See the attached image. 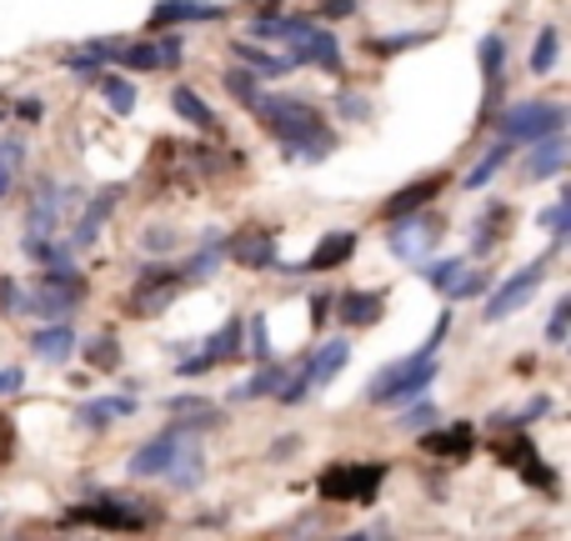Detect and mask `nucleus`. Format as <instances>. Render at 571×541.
<instances>
[{"label":"nucleus","mask_w":571,"mask_h":541,"mask_svg":"<svg viewBox=\"0 0 571 541\" xmlns=\"http://www.w3.org/2000/svg\"><path fill=\"white\" fill-rule=\"evenodd\" d=\"M251 116H256L261 126L281 141V151L296 156V161L316 166V161H326V156L336 151V136H331V126H326V116L302 96H266V91H261V100L251 106Z\"/></svg>","instance_id":"obj_1"},{"label":"nucleus","mask_w":571,"mask_h":541,"mask_svg":"<svg viewBox=\"0 0 571 541\" xmlns=\"http://www.w3.org/2000/svg\"><path fill=\"white\" fill-rule=\"evenodd\" d=\"M436 371H442L436 351H411V357L391 361V367H381L377 376L367 381V401L371 406H406V401L426 396V386L436 381Z\"/></svg>","instance_id":"obj_2"},{"label":"nucleus","mask_w":571,"mask_h":541,"mask_svg":"<svg viewBox=\"0 0 571 541\" xmlns=\"http://www.w3.org/2000/svg\"><path fill=\"white\" fill-rule=\"evenodd\" d=\"M391 466L387 462H331L321 466V477H316V491L326 501H341V507H371L387 487Z\"/></svg>","instance_id":"obj_3"},{"label":"nucleus","mask_w":571,"mask_h":541,"mask_svg":"<svg viewBox=\"0 0 571 541\" xmlns=\"http://www.w3.org/2000/svg\"><path fill=\"white\" fill-rule=\"evenodd\" d=\"M61 527H101V531H146L151 527V507L126 497H110V491L91 487V497L81 507H71L61 517Z\"/></svg>","instance_id":"obj_4"},{"label":"nucleus","mask_w":571,"mask_h":541,"mask_svg":"<svg viewBox=\"0 0 571 541\" xmlns=\"http://www.w3.org/2000/svg\"><path fill=\"white\" fill-rule=\"evenodd\" d=\"M567 126V106L561 100H517V106L496 110V130L511 146H531L541 136H557Z\"/></svg>","instance_id":"obj_5"},{"label":"nucleus","mask_w":571,"mask_h":541,"mask_svg":"<svg viewBox=\"0 0 571 541\" xmlns=\"http://www.w3.org/2000/svg\"><path fill=\"white\" fill-rule=\"evenodd\" d=\"M86 296H91L86 276H81V270L65 261V266H45L41 270V282H35V291L25 296V306H31L35 316H45V321H51V316H71L81 301H86Z\"/></svg>","instance_id":"obj_6"},{"label":"nucleus","mask_w":571,"mask_h":541,"mask_svg":"<svg viewBox=\"0 0 571 541\" xmlns=\"http://www.w3.org/2000/svg\"><path fill=\"white\" fill-rule=\"evenodd\" d=\"M181 286H186L181 270H171V266H146V270L136 276V286H130V296H126V311L136 316V321H151V316L171 311V301L181 296Z\"/></svg>","instance_id":"obj_7"},{"label":"nucleus","mask_w":571,"mask_h":541,"mask_svg":"<svg viewBox=\"0 0 571 541\" xmlns=\"http://www.w3.org/2000/svg\"><path fill=\"white\" fill-rule=\"evenodd\" d=\"M491 452H496V462L511 466L521 481H531V487H541V491H557V466L541 462L537 442H531L527 432H507L501 442H491Z\"/></svg>","instance_id":"obj_8"},{"label":"nucleus","mask_w":571,"mask_h":541,"mask_svg":"<svg viewBox=\"0 0 571 541\" xmlns=\"http://www.w3.org/2000/svg\"><path fill=\"white\" fill-rule=\"evenodd\" d=\"M541 276H547V261H531V266L511 270L507 282H501L491 296H486V321H507L511 311H521V306H527L531 296H537Z\"/></svg>","instance_id":"obj_9"},{"label":"nucleus","mask_w":571,"mask_h":541,"mask_svg":"<svg viewBox=\"0 0 571 541\" xmlns=\"http://www.w3.org/2000/svg\"><path fill=\"white\" fill-rule=\"evenodd\" d=\"M286 55H292V65H321V71H331V76H341V41H336V31H326V25H306L302 35H296L292 45H286Z\"/></svg>","instance_id":"obj_10"},{"label":"nucleus","mask_w":571,"mask_h":541,"mask_svg":"<svg viewBox=\"0 0 571 541\" xmlns=\"http://www.w3.org/2000/svg\"><path fill=\"white\" fill-rule=\"evenodd\" d=\"M186 55V41L181 35H151V41H136V45H120L116 61L126 65V71H166V65H181Z\"/></svg>","instance_id":"obj_11"},{"label":"nucleus","mask_w":571,"mask_h":541,"mask_svg":"<svg viewBox=\"0 0 571 541\" xmlns=\"http://www.w3.org/2000/svg\"><path fill=\"white\" fill-rule=\"evenodd\" d=\"M186 436H191V432H181V426H171V432L151 436L146 446H136V452H130L126 471H130V477H166V466L176 462V452L186 446Z\"/></svg>","instance_id":"obj_12"},{"label":"nucleus","mask_w":571,"mask_h":541,"mask_svg":"<svg viewBox=\"0 0 571 541\" xmlns=\"http://www.w3.org/2000/svg\"><path fill=\"white\" fill-rule=\"evenodd\" d=\"M421 452L426 456H442V462H462V456H472L476 446V426L472 422H452V426H426V432H416Z\"/></svg>","instance_id":"obj_13"},{"label":"nucleus","mask_w":571,"mask_h":541,"mask_svg":"<svg viewBox=\"0 0 571 541\" xmlns=\"http://www.w3.org/2000/svg\"><path fill=\"white\" fill-rule=\"evenodd\" d=\"M442 191H446V171L421 176V181L401 185V191L391 195V201H381V216H387V221H401V216H411V211H426Z\"/></svg>","instance_id":"obj_14"},{"label":"nucleus","mask_w":571,"mask_h":541,"mask_svg":"<svg viewBox=\"0 0 571 541\" xmlns=\"http://www.w3.org/2000/svg\"><path fill=\"white\" fill-rule=\"evenodd\" d=\"M346 361H351V341L346 336H331V341H321V347L306 357V381H311V391H321V386H331L336 376L346 371Z\"/></svg>","instance_id":"obj_15"},{"label":"nucleus","mask_w":571,"mask_h":541,"mask_svg":"<svg viewBox=\"0 0 571 541\" xmlns=\"http://www.w3.org/2000/svg\"><path fill=\"white\" fill-rule=\"evenodd\" d=\"M226 6L216 0H156L151 6V31H166V25H186V21H221Z\"/></svg>","instance_id":"obj_16"},{"label":"nucleus","mask_w":571,"mask_h":541,"mask_svg":"<svg viewBox=\"0 0 571 541\" xmlns=\"http://www.w3.org/2000/svg\"><path fill=\"white\" fill-rule=\"evenodd\" d=\"M226 256L246 270H271L276 266V236H271V231H241V236H226Z\"/></svg>","instance_id":"obj_17"},{"label":"nucleus","mask_w":571,"mask_h":541,"mask_svg":"<svg viewBox=\"0 0 571 541\" xmlns=\"http://www.w3.org/2000/svg\"><path fill=\"white\" fill-rule=\"evenodd\" d=\"M432 246H436V226H426L421 211L401 216L396 231H391V256H401V261H426V251Z\"/></svg>","instance_id":"obj_18"},{"label":"nucleus","mask_w":571,"mask_h":541,"mask_svg":"<svg viewBox=\"0 0 571 541\" xmlns=\"http://www.w3.org/2000/svg\"><path fill=\"white\" fill-rule=\"evenodd\" d=\"M231 55H236V65H246L251 76H261V81H281V76H292L296 71L292 55H271L251 41H231Z\"/></svg>","instance_id":"obj_19"},{"label":"nucleus","mask_w":571,"mask_h":541,"mask_svg":"<svg viewBox=\"0 0 571 541\" xmlns=\"http://www.w3.org/2000/svg\"><path fill=\"white\" fill-rule=\"evenodd\" d=\"M136 406H140L136 396H91V401L76 406V422L91 426V432H101V426L120 422V416H136Z\"/></svg>","instance_id":"obj_20"},{"label":"nucleus","mask_w":571,"mask_h":541,"mask_svg":"<svg viewBox=\"0 0 571 541\" xmlns=\"http://www.w3.org/2000/svg\"><path fill=\"white\" fill-rule=\"evenodd\" d=\"M351 256H356V231H326V236L316 241L311 256L302 261V270H336Z\"/></svg>","instance_id":"obj_21"},{"label":"nucleus","mask_w":571,"mask_h":541,"mask_svg":"<svg viewBox=\"0 0 571 541\" xmlns=\"http://www.w3.org/2000/svg\"><path fill=\"white\" fill-rule=\"evenodd\" d=\"M76 351V326L65 321V316H55L51 326H41V331L31 336V357H41V361H65Z\"/></svg>","instance_id":"obj_22"},{"label":"nucleus","mask_w":571,"mask_h":541,"mask_svg":"<svg viewBox=\"0 0 571 541\" xmlns=\"http://www.w3.org/2000/svg\"><path fill=\"white\" fill-rule=\"evenodd\" d=\"M201 477H205V456H201V446H195L191 436H186V446L176 452V462L166 466V477H161V481H166L171 491H195V487H201Z\"/></svg>","instance_id":"obj_23"},{"label":"nucleus","mask_w":571,"mask_h":541,"mask_svg":"<svg viewBox=\"0 0 571 541\" xmlns=\"http://www.w3.org/2000/svg\"><path fill=\"white\" fill-rule=\"evenodd\" d=\"M567 171V141L557 136H541L531 141V156H527V181H547V176H561Z\"/></svg>","instance_id":"obj_24"},{"label":"nucleus","mask_w":571,"mask_h":541,"mask_svg":"<svg viewBox=\"0 0 571 541\" xmlns=\"http://www.w3.org/2000/svg\"><path fill=\"white\" fill-rule=\"evenodd\" d=\"M381 311H387V296L381 291H341L336 296V316L346 326H377Z\"/></svg>","instance_id":"obj_25"},{"label":"nucleus","mask_w":571,"mask_h":541,"mask_svg":"<svg viewBox=\"0 0 571 541\" xmlns=\"http://www.w3.org/2000/svg\"><path fill=\"white\" fill-rule=\"evenodd\" d=\"M166 412L181 416V422H176L181 432H211V426H221V412L205 396H171L166 401Z\"/></svg>","instance_id":"obj_26"},{"label":"nucleus","mask_w":571,"mask_h":541,"mask_svg":"<svg viewBox=\"0 0 571 541\" xmlns=\"http://www.w3.org/2000/svg\"><path fill=\"white\" fill-rule=\"evenodd\" d=\"M241 336H246V321H241V316H231V321L221 326L216 336H205L201 351L216 361V367H221V361H241V357H246V341H241Z\"/></svg>","instance_id":"obj_27"},{"label":"nucleus","mask_w":571,"mask_h":541,"mask_svg":"<svg viewBox=\"0 0 571 541\" xmlns=\"http://www.w3.org/2000/svg\"><path fill=\"white\" fill-rule=\"evenodd\" d=\"M61 226V191L55 185H41L31 195V216H25V236H51Z\"/></svg>","instance_id":"obj_28"},{"label":"nucleus","mask_w":571,"mask_h":541,"mask_svg":"<svg viewBox=\"0 0 571 541\" xmlns=\"http://www.w3.org/2000/svg\"><path fill=\"white\" fill-rule=\"evenodd\" d=\"M171 110L186 120V126H195V130H211V136H216V110L205 106V100L195 96L191 86H171Z\"/></svg>","instance_id":"obj_29"},{"label":"nucleus","mask_w":571,"mask_h":541,"mask_svg":"<svg viewBox=\"0 0 571 541\" xmlns=\"http://www.w3.org/2000/svg\"><path fill=\"white\" fill-rule=\"evenodd\" d=\"M281 376H286V371H281L276 361H261V371H251L246 381H236V386H231V401H261V396H276Z\"/></svg>","instance_id":"obj_30"},{"label":"nucleus","mask_w":571,"mask_h":541,"mask_svg":"<svg viewBox=\"0 0 571 541\" xmlns=\"http://www.w3.org/2000/svg\"><path fill=\"white\" fill-rule=\"evenodd\" d=\"M116 195H120V191H101V195H96V211H86V216H81V226H76V251H91V246L101 241V226H106V216L116 211Z\"/></svg>","instance_id":"obj_31"},{"label":"nucleus","mask_w":571,"mask_h":541,"mask_svg":"<svg viewBox=\"0 0 571 541\" xmlns=\"http://www.w3.org/2000/svg\"><path fill=\"white\" fill-rule=\"evenodd\" d=\"M221 261H226V236H216V241H205L201 251H195L191 261H186V282H211V276H216L221 270Z\"/></svg>","instance_id":"obj_32"},{"label":"nucleus","mask_w":571,"mask_h":541,"mask_svg":"<svg viewBox=\"0 0 571 541\" xmlns=\"http://www.w3.org/2000/svg\"><path fill=\"white\" fill-rule=\"evenodd\" d=\"M476 55H482V76H486V86H501V71H507V35H482V45H476Z\"/></svg>","instance_id":"obj_33"},{"label":"nucleus","mask_w":571,"mask_h":541,"mask_svg":"<svg viewBox=\"0 0 571 541\" xmlns=\"http://www.w3.org/2000/svg\"><path fill=\"white\" fill-rule=\"evenodd\" d=\"M426 41H436L432 31H401V35H367V45H361V51L367 55H381V61H387V55H401V51H416V45H426Z\"/></svg>","instance_id":"obj_34"},{"label":"nucleus","mask_w":571,"mask_h":541,"mask_svg":"<svg viewBox=\"0 0 571 541\" xmlns=\"http://www.w3.org/2000/svg\"><path fill=\"white\" fill-rule=\"evenodd\" d=\"M221 86H226V96L236 100V106H246V110L261 100V76H251L246 65H231L226 76H221Z\"/></svg>","instance_id":"obj_35"},{"label":"nucleus","mask_w":571,"mask_h":541,"mask_svg":"<svg viewBox=\"0 0 571 541\" xmlns=\"http://www.w3.org/2000/svg\"><path fill=\"white\" fill-rule=\"evenodd\" d=\"M557 55H561V31L557 25H547V31L537 35V45H531V76H551L557 71Z\"/></svg>","instance_id":"obj_36"},{"label":"nucleus","mask_w":571,"mask_h":541,"mask_svg":"<svg viewBox=\"0 0 571 541\" xmlns=\"http://www.w3.org/2000/svg\"><path fill=\"white\" fill-rule=\"evenodd\" d=\"M507 161H511V141H496L491 151H486L482 161H476L472 171H466V191H482V185L491 181V176L501 171V166H507Z\"/></svg>","instance_id":"obj_37"},{"label":"nucleus","mask_w":571,"mask_h":541,"mask_svg":"<svg viewBox=\"0 0 571 541\" xmlns=\"http://www.w3.org/2000/svg\"><path fill=\"white\" fill-rule=\"evenodd\" d=\"M86 367H91V371H116V367H120V341H116V331L91 336V341H86Z\"/></svg>","instance_id":"obj_38"},{"label":"nucleus","mask_w":571,"mask_h":541,"mask_svg":"<svg viewBox=\"0 0 571 541\" xmlns=\"http://www.w3.org/2000/svg\"><path fill=\"white\" fill-rule=\"evenodd\" d=\"M96 86H101V96H106V106L116 110V116H130V110H136V86H130V81L106 76V71H101Z\"/></svg>","instance_id":"obj_39"},{"label":"nucleus","mask_w":571,"mask_h":541,"mask_svg":"<svg viewBox=\"0 0 571 541\" xmlns=\"http://www.w3.org/2000/svg\"><path fill=\"white\" fill-rule=\"evenodd\" d=\"M21 161H25V146L21 141H0V201L11 195L15 176H21Z\"/></svg>","instance_id":"obj_40"},{"label":"nucleus","mask_w":571,"mask_h":541,"mask_svg":"<svg viewBox=\"0 0 571 541\" xmlns=\"http://www.w3.org/2000/svg\"><path fill=\"white\" fill-rule=\"evenodd\" d=\"M25 256L41 261V266H65V261H71V246H61V241H45V236H25Z\"/></svg>","instance_id":"obj_41"},{"label":"nucleus","mask_w":571,"mask_h":541,"mask_svg":"<svg viewBox=\"0 0 571 541\" xmlns=\"http://www.w3.org/2000/svg\"><path fill=\"white\" fill-rule=\"evenodd\" d=\"M541 226L551 231V246H567V236H571V201L567 195H561L551 211H541Z\"/></svg>","instance_id":"obj_42"},{"label":"nucleus","mask_w":571,"mask_h":541,"mask_svg":"<svg viewBox=\"0 0 571 541\" xmlns=\"http://www.w3.org/2000/svg\"><path fill=\"white\" fill-rule=\"evenodd\" d=\"M462 266H466L462 256H442V261H426V266H421V270H426V286H436V291H446V286H452L456 276H462Z\"/></svg>","instance_id":"obj_43"},{"label":"nucleus","mask_w":571,"mask_h":541,"mask_svg":"<svg viewBox=\"0 0 571 541\" xmlns=\"http://www.w3.org/2000/svg\"><path fill=\"white\" fill-rule=\"evenodd\" d=\"M486 286H491V276H482V270H466V266H462V276L446 286V296H452V301H472V296H482Z\"/></svg>","instance_id":"obj_44"},{"label":"nucleus","mask_w":571,"mask_h":541,"mask_svg":"<svg viewBox=\"0 0 571 541\" xmlns=\"http://www.w3.org/2000/svg\"><path fill=\"white\" fill-rule=\"evenodd\" d=\"M401 426H406V432H426V426H436V406H432L426 396L406 401V412H401Z\"/></svg>","instance_id":"obj_45"},{"label":"nucleus","mask_w":571,"mask_h":541,"mask_svg":"<svg viewBox=\"0 0 571 541\" xmlns=\"http://www.w3.org/2000/svg\"><path fill=\"white\" fill-rule=\"evenodd\" d=\"M251 361H271V326H266V311L251 316Z\"/></svg>","instance_id":"obj_46"},{"label":"nucleus","mask_w":571,"mask_h":541,"mask_svg":"<svg viewBox=\"0 0 571 541\" xmlns=\"http://www.w3.org/2000/svg\"><path fill=\"white\" fill-rule=\"evenodd\" d=\"M65 71H71V76H81V81H96L106 65H101L91 51H71V55H65Z\"/></svg>","instance_id":"obj_47"},{"label":"nucleus","mask_w":571,"mask_h":541,"mask_svg":"<svg viewBox=\"0 0 571 541\" xmlns=\"http://www.w3.org/2000/svg\"><path fill=\"white\" fill-rule=\"evenodd\" d=\"M336 110H341L346 120H371V100L356 96V91H341V96H336Z\"/></svg>","instance_id":"obj_48"},{"label":"nucleus","mask_w":571,"mask_h":541,"mask_svg":"<svg viewBox=\"0 0 571 541\" xmlns=\"http://www.w3.org/2000/svg\"><path fill=\"white\" fill-rule=\"evenodd\" d=\"M567 316H571V301L561 296V301L551 306V321H547V341H551V347H561V341H567Z\"/></svg>","instance_id":"obj_49"},{"label":"nucleus","mask_w":571,"mask_h":541,"mask_svg":"<svg viewBox=\"0 0 571 541\" xmlns=\"http://www.w3.org/2000/svg\"><path fill=\"white\" fill-rule=\"evenodd\" d=\"M171 246H176L171 226H151L146 236H140V251H146V256H161V251H171Z\"/></svg>","instance_id":"obj_50"},{"label":"nucleus","mask_w":571,"mask_h":541,"mask_svg":"<svg viewBox=\"0 0 571 541\" xmlns=\"http://www.w3.org/2000/svg\"><path fill=\"white\" fill-rule=\"evenodd\" d=\"M356 6L361 0H316V15L321 21H346V15H356Z\"/></svg>","instance_id":"obj_51"},{"label":"nucleus","mask_w":571,"mask_h":541,"mask_svg":"<svg viewBox=\"0 0 571 541\" xmlns=\"http://www.w3.org/2000/svg\"><path fill=\"white\" fill-rule=\"evenodd\" d=\"M15 462V422L6 412H0V471Z\"/></svg>","instance_id":"obj_52"},{"label":"nucleus","mask_w":571,"mask_h":541,"mask_svg":"<svg viewBox=\"0 0 571 541\" xmlns=\"http://www.w3.org/2000/svg\"><path fill=\"white\" fill-rule=\"evenodd\" d=\"M25 306V291L11 282V276H0V316H11V311H21Z\"/></svg>","instance_id":"obj_53"},{"label":"nucleus","mask_w":571,"mask_h":541,"mask_svg":"<svg viewBox=\"0 0 571 541\" xmlns=\"http://www.w3.org/2000/svg\"><path fill=\"white\" fill-rule=\"evenodd\" d=\"M547 412H551V396H537V401H527V406H521L511 422H517V426H531V422H541Z\"/></svg>","instance_id":"obj_54"},{"label":"nucleus","mask_w":571,"mask_h":541,"mask_svg":"<svg viewBox=\"0 0 571 541\" xmlns=\"http://www.w3.org/2000/svg\"><path fill=\"white\" fill-rule=\"evenodd\" d=\"M11 110H15V116H21V120H25V126H35V120H41V116H45V100H41V96H21V100H15V106H11Z\"/></svg>","instance_id":"obj_55"},{"label":"nucleus","mask_w":571,"mask_h":541,"mask_svg":"<svg viewBox=\"0 0 571 541\" xmlns=\"http://www.w3.org/2000/svg\"><path fill=\"white\" fill-rule=\"evenodd\" d=\"M472 251H476V256H491V251H496V231H491V221H482V226H476Z\"/></svg>","instance_id":"obj_56"},{"label":"nucleus","mask_w":571,"mask_h":541,"mask_svg":"<svg viewBox=\"0 0 571 541\" xmlns=\"http://www.w3.org/2000/svg\"><path fill=\"white\" fill-rule=\"evenodd\" d=\"M446 331H452V311L436 316V326H432V336H426V347H421V351H436V347L446 341Z\"/></svg>","instance_id":"obj_57"},{"label":"nucleus","mask_w":571,"mask_h":541,"mask_svg":"<svg viewBox=\"0 0 571 541\" xmlns=\"http://www.w3.org/2000/svg\"><path fill=\"white\" fill-rule=\"evenodd\" d=\"M25 386V371L21 367H6L0 371V396H11V391H21Z\"/></svg>","instance_id":"obj_58"},{"label":"nucleus","mask_w":571,"mask_h":541,"mask_svg":"<svg viewBox=\"0 0 571 541\" xmlns=\"http://www.w3.org/2000/svg\"><path fill=\"white\" fill-rule=\"evenodd\" d=\"M326 311H331V296H311V326L316 331L326 326Z\"/></svg>","instance_id":"obj_59"},{"label":"nucleus","mask_w":571,"mask_h":541,"mask_svg":"<svg viewBox=\"0 0 571 541\" xmlns=\"http://www.w3.org/2000/svg\"><path fill=\"white\" fill-rule=\"evenodd\" d=\"M6 116H11V100H6V96H0V120H6Z\"/></svg>","instance_id":"obj_60"}]
</instances>
